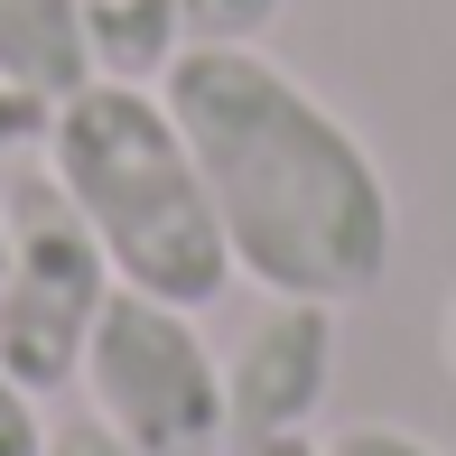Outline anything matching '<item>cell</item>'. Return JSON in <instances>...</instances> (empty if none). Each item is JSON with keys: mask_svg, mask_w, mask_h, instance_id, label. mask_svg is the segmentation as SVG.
Masks as SVG:
<instances>
[{"mask_svg": "<svg viewBox=\"0 0 456 456\" xmlns=\"http://www.w3.org/2000/svg\"><path fill=\"white\" fill-rule=\"evenodd\" d=\"M159 94L215 186L233 280H252L261 298H326V307L382 289L391 233H401L391 186L372 150L289 66H271L261 47L186 37Z\"/></svg>", "mask_w": 456, "mask_h": 456, "instance_id": "6da1fadb", "label": "cell"}, {"mask_svg": "<svg viewBox=\"0 0 456 456\" xmlns=\"http://www.w3.org/2000/svg\"><path fill=\"white\" fill-rule=\"evenodd\" d=\"M47 121H56V102H47V94H28V85H10V75H0V159L47 150Z\"/></svg>", "mask_w": 456, "mask_h": 456, "instance_id": "30bf717a", "label": "cell"}, {"mask_svg": "<svg viewBox=\"0 0 456 456\" xmlns=\"http://www.w3.org/2000/svg\"><path fill=\"white\" fill-rule=\"evenodd\" d=\"M233 456H326L317 438H307V428H298V438H242Z\"/></svg>", "mask_w": 456, "mask_h": 456, "instance_id": "4fadbf2b", "label": "cell"}, {"mask_svg": "<svg viewBox=\"0 0 456 456\" xmlns=\"http://www.w3.org/2000/svg\"><path fill=\"white\" fill-rule=\"evenodd\" d=\"M0 75L47 102L94 85V37H85V0H0Z\"/></svg>", "mask_w": 456, "mask_h": 456, "instance_id": "8992f818", "label": "cell"}, {"mask_svg": "<svg viewBox=\"0 0 456 456\" xmlns=\"http://www.w3.org/2000/svg\"><path fill=\"white\" fill-rule=\"evenodd\" d=\"M47 177L66 186V205L85 215L121 289L168 307H215L233 280V242H224L215 186H205L196 150H186L168 94L112 85L94 75L85 94L56 102L47 121Z\"/></svg>", "mask_w": 456, "mask_h": 456, "instance_id": "7a4b0ae2", "label": "cell"}, {"mask_svg": "<svg viewBox=\"0 0 456 456\" xmlns=\"http://www.w3.org/2000/svg\"><path fill=\"white\" fill-rule=\"evenodd\" d=\"M94 75L112 85H159L186 47V0H85Z\"/></svg>", "mask_w": 456, "mask_h": 456, "instance_id": "52a82bcc", "label": "cell"}, {"mask_svg": "<svg viewBox=\"0 0 456 456\" xmlns=\"http://www.w3.org/2000/svg\"><path fill=\"white\" fill-rule=\"evenodd\" d=\"M326 456H438L419 428H391V419H354L345 438H326Z\"/></svg>", "mask_w": 456, "mask_h": 456, "instance_id": "8fae6325", "label": "cell"}, {"mask_svg": "<svg viewBox=\"0 0 456 456\" xmlns=\"http://www.w3.org/2000/svg\"><path fill=\"white\" fill-rule=\"evenodd\" d=\"M10 271H0V363L47 401V391L85 382V345L112 307V261L85 233V215L66 205V186L47 168L10 186Z\"/></svg>", "mask_w": 456, "mask_h": 456, "instance_id": "277c9868", "label": "cell"}, {"mask_svg": "<svg viewBox=\"0 0 456 456\" xmlns=\"http://www.w3.org/2000/svg\"><path fill=\"white\" fill-rule=\"evenodd\" d=\"M326 382H336V307L326 298H271L242 326L233 363H224L233 447L242 438H298V428L317 419Z\"/></svg>", "mask_w": 456, "mask_h": 456, "instance_id": "5b68a950", "label": "cell"}, {"mask_svg": "<svg viewBox=\"0 0 456 456\" xmlns=\"http://www.w3.org/2000/svg\"><path fill=\"white\" fill-rule=\"evenodd\" d=\"M0 271H10V215H0Z\"/></svg>", "mask_w": 456, "mask_h": 456, "instance_id": "9a60e30c", "label": "cell"}, {"mask_svg": "<svg viewBox=\"0 0 456 456\" xmlns=\"http://www.w3.org/2000/svg\"><path fill=\"white\" fill-rule=\"evenodd\" d=\"M438 345H447V372H456V298H447V336Z\"/></svg>", "mask_w": 456, "mask_h": 456, "instance_id": "5bb4252c", "label": "cell"}, {"mask_svg": "<svg viewBox=\"0 0 456 456\" xmlns=\"http://www.w3.org/2000/svg\"><path fill=\"white\" fill-rule=\"evenodd\" d=\"M289 0H186V37H224V47H252Z\"/></svg>", "mask_w": 456, "mask_h": 456, "instance_id": "ba28073f", "label": "cell"}, {"mask_svg": "<svg viewBox=\"0 0 456 456\" xmlns=\"http://www.w3.org/2000/svg\"><path fill=\"white\" fill-rule=\"evenodd\" d=\"M85 401L131 456H233V401L215 345L196 336V307L112 289L85 345Z\"/></svg>", "mask_w": 456, "mask_h": 456, "instance_id": "3957f363", "label": "cell"}, {"mask_svg": "<svg viewBox=\"0 0 456 456\" xmlns=\"http://www.w3.org/2000/svg\"><path fill=\"white\" fill-rule=\"evenodd\" d=\"M47 438H56V428L37 419V391L0 363V456H47Z\"/></svg>", "mask_w": 456, "mask_h": 456, "instance_id": "9c48e42d", "label": "cell"}, {"mask_svg": "<svg viewBox=\"0 0 456 456\" xmlns=\"http://www.w3.org/2000/svg\"><path fill=\"white\" fill-rule=\"evenodd\" d=\"M47 456H131V447H121L102 419H75V428H56V438H47Z\"/></svg>", "mask_w": 456, "mask_h": 456, "instance_id": "7c38bea8", "label": "cell"}]
</instances>
